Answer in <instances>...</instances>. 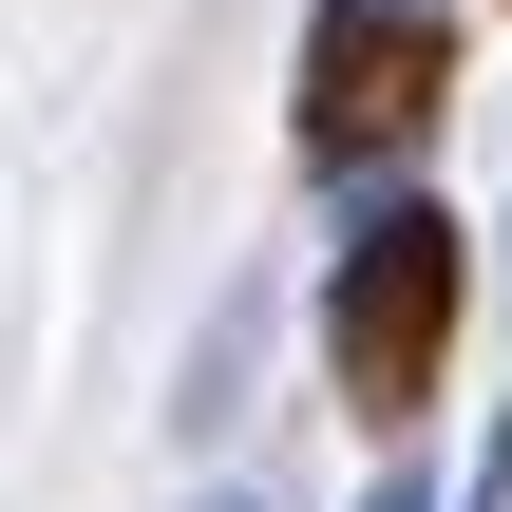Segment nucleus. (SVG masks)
<instances>
[{
	"label": "nucleus",
	"instance_id": "obj_4",
	"mask_svg": "<svg viewBox=\"0 0 512 512\" xmlns=\"http://www.w3.org/2000/svg\"><path fill=\"white\" fill-rule=\"evenodd\" d=\"M209 512H266V494H209Z\"/></svg>",
	"mask_w": 512,
	"mask_h": 512
},
{
	"label": "nucleus",
	"instance_id": "obj_2",
	"mask_svg": "<svg viewBox=\"0 0 512 512\" xmlns=\"http://www.w3.org/2000/svg\"><path fill=\"white\" fill-rule=\"evenodd\" d=\"M437 95H456V38H437V0H323L304 19V171L323 190H399L418 171V133H437Z\"/></svg>",
	"mask_w": 512,
	"mask_h": 512
},
{
	"label": "nucleus",
	"instance_id": "obj_3",
	"mask_svg": "<svg viewBox=\"0 0 512 512\" xmlns=\"http://www.w3.org/2000/svg\"><path fill=\"white\" fill-rule=\"evenodd\" d=\"M361 512H437V494H418V456H380V494H361Z\"/></svg>",
	"mask_w": 512,
	"mask_h": 512
},
{
	"label": "nucleus",
	"instance_id": "obj_1",
	"mask_svg": "<svg viewBox=\"0 0 512 512\" xmlns=\"http://www.w3.org/2000/svg\"><path fill=\"white\" fill-rule=\"evenodd\" d=\"M456 304H475V247L437 190H361L342 209V266H323V361H342V418L361 437H418L437 361H456Z\"/></svg>",
	"mask_w": 512,
	"mask_h": 512
}]
</instances>
